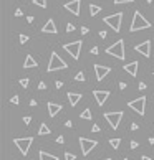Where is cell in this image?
<instances>
[{
  "label": "cell",
  "mask_w": 154,
  "mask_h": 160,
  "mask_svg": "<svg viewBox=\"0 0 154 160\" xmlns=\"http://www.w3.org/2000/svg\"><path fill=\"white\" fill-rule=\"evenodd\" d=\"M146 28H151V23L141 15V12H134L133 15V22H131V27H129V32L134 33V32H139V30H146Z\"/></svg>",
  "instance_id": "1"
},
{
  "label": "cell",
  "mask_w": 154,
  "mask_h": 160,
  "mask_svg": "<svg viewBox=\"0 0 154 160\" xmlns=\"http://www.w3.org/2000/svg\"><path fill=\"white\" fill-rule=\"evenodd\" d=\"M103 22L106 25H110L113 28V32H120L121 30V23H123V12L113 13V15H108L103 18Z\"/></svg>",
  "instance_id": "2"
},
{
  "label": "cell",
  "mask_w": 154,
  "mask_h": 160,
  "mask_svg": "<svg viewBox=\"0 0 154 160\" xmlns=\"http://www.w3.org/2000/svg\"><path fill=\"white\" fill-rule=\"evenodd\" d=\"M106 53L111 55V56L118 58V60H124L126 53H124V41L123 40H118L114 45H111L110 48H106Z\"/></svg>",
  "instance_id": "3"
},
{
  "label": "cell",
  "mask_w": 154,
  "mask_h": 160,
  "mask_svg": "<svg viewBox=\"0 0 154 160\" xmlns=\"http://www.w3.org/2000/svg\"><path fill=\"white\" fill-rule=\"evenodd\" d=\"M81 46H83V41L81 40H76V41H73V43H65V45H63V50H65L66 53L71 55L73 60H78V58H80V51H81Z\"/></svg>",
  "instance_id": "4"
},
{
  "label": "cell",
  "mask_w": 154,
  "mask_h": 160,
  "mask_svg": "<svg viewBox=\"0 0 154 160\" xmlns=\"http://www.w3.org/2000/svg\"><path fill=\"white\" fill-rule=\"evenodd\" d=\"M65 68H68V64L65 63V61L61 60L60 56H58L57 53H51V56H50V63H48V73H51V71H58V69H65Z\"/></svg>",
  "instance_id": "5"
},
{
  "label": "cell",
  "mask_w": 154,
  "mask_h": 160,
  "mask_svg": "<svg viewBox=\"0 0 154 160\" xmlns=\"http://www.w3.org/2000/svg\"><path fill=\"white\" fill-rule=\"evenodd\" d=\"M103 116H104V119L110 122V126L116 130V129L120 127V122H121V119H123L124 114L120 111V112H106V114H103Z\"/></svg>",
  "instance_id": "6"
},
{
  "label": "cell",
  "mask_w": 154,
  "mask_h": 160,
  "mask_svg": "<svg viewBox=\"0 0 154 160\" xmlns=\"http://www.w3.org/2000/svg\"><path fill=\"white\" fill-rule=\"evenodd\" d=\"M128 106L131 107L133 111H136L139 116H144V112H146V97H138V99L128 102Z\"/></svg>",
  "instance_id": "7"
},
{
  "label": "cell",
  "mask_w": 154,
  "mask_h": 160,
  "mask_svg": "<svg viewBox=\"0 0 154 160\" xmlns=\"http://www.w3.org/2000/svg\"><path fill=\"white\" fill-rule=\"evenodd\" d=\"M13 142H15V145L18 147L20 154H22V155H27V154H28V150H30V147H31L33 137H27V139H15Z\"/></svg>",
  "instance_id": "8"
},
{
  "label": "cell",
  "mask_w": 154,
  "mask_h": 160,
  "mask_svg": "<svg viewBox=\"0 0 154 160\" xmlns=\"http://www.w3.org/2000/svg\"><path fill=\"white\" fill-rule=\"evenodd\" d=\"M80 145H81V154L88 155L90 152L98 145V142L96 140H90V139H86V137H80Z\"/></svg>",
  "instance_id": "9"
},
{
  "label": "cell",
  "mask_w": 154,
  "mask_h": 160,
  "mask_svg": "<svg viewBox=\"0 0 154 160\" xmlns=\"http://www.w3.org/2000/svg\"><path fill=\"white\" fill-rule=\"evenodd\" d=\"M134 50L138 51L139 55H143V56L149 58V56H151V41H149V40H146V41H143V43L136 45V46H134Z\"/></svg>",
  "instance_id": "10"
},
{
  "label": "cell",
  "mask_w": 154,
  "mask_h": 160,
  "mask_svg": "<svg viewBox=\"0 0 154 160\" xmlns=\"http://www.w3.org/2000/svg\"><path fill=\"white\" fill-rule=\"evenodd\" d=\"M93 68H94V73H96V79H98V81H103V79H104V76H106V74H110V73H111V68H110V66L94 64Z\"/></svg>",
  "instance_id": "11"
},
{
  "label": "cell",
  "mask_w": 154,
  "mask_h": 160,
  "mask_svg": "<svg viewBox=\"0 0 154 160\" xmlns=\"http://www.w3.org/2000/svg\"><path fill=\"white\" fill-rule=\"evenodd\" d=\"M80 7H81V0H71V2L65 3V8L76 17H80Z\"/></svg>",
  "instance_id": "12"
},
{
  "label": "cell",
  "mask_w": 154,
  "mask_h": 160,
  "mask_svg": "<svg viewBox=\"0 0 154 160\" xmlns=\"http://www.w3.org/2000/svg\"><path fill=\"white\" fill-rule=\"evenodd\" d=\"M93 96L96 99V104L98 106H103L106 102V99L110 97V91H101V89H94L93 91Z\"/></svg>",
  "instance_id": "13"
},
{
  "label": "cell",
  "mask_w": 154,
  "mask_h": 160,
  "mask_svg": "<svg viewBox=\"0 0 154 160\" xmlns=\"http://www.w3.org/2000/svg\"><path fill=\"white\" fill-rule=\"evenodd\" d=\"M138 68H139V63H138V61H131V63H126V64H124V71L128 73V74H131L133 78L138 74Z\"/></svg>",
  "instance_id": "14"
},
{
  "label": "cell",
  "mask_w": 154,
  "mask_h": 160,
  "mask_svg": "<svg viewBox=\"0 0 154 160\" xmlns=\"http://www.w3.org/2000/svg\"><path fill=\"white\" fill-rule=\"evenodd\" d=\"M47 107H48V114H50V117L58 116V112H60V111L63 109L61 104H57V102H48Z\"/></svg>",
  "instance_id": "15"
},
{
  "label": "cell",
  "mask_w": 154,
  "mask_h": 160,
  "mask_svg": "<svg viewBox=\"0 0 154 160\" xmlns=\"http://www.w3.org/2000/svg\"><path fill=\"white\" fill-rule=\"evenodd\" d=\"M58 32V30H57V25H55V22H53V20H48V22L47 23H45V25H43V28H41V33H57Z\"/></svg>",
  "instance_id": "16"
},
{
  "label": "cell",
  "mask_w": 154,
  "mask_h": 160,
  "mask_svg": "<svg viewBox=\"0 0 154 160\" xmlns=\"http://www.w3.org/2000/svg\"><path fill=\"white\" fill-rule=\"evenodd\" d=\"M66 96H68V101H70V104H71L73 107L81 101V94H80V93H71L70 91V93H66Z\"/></svg>",
  "instance_id": "17"
},
{
  "label": "cell",
  "mask_w": 154,
  "mask_h": 160,
  "mask_svg": "<svg viewBox=\"0 0 154 160\" xmlns=\"http://www.w3.org/2000/svg\"><path fill=\"white\" fill-rule=\"evenodd\" d=\"M23 68H37V61L33 60V56H30V55H27L25 58V63H23Z\"/></svg>",
  "instance_id": "18"
},
{
  "label": "cell",
  "mask_w": 154,
  "mask_h": 160,
  "mask_svg": "<svg viewBox=\"0 0 154 160\" xmlns=\"http://www.w3.org/2000/svg\"><path fill=\"white\" fill-rule=\"evenodd\" d=\"M38 155H40V160H58L57 155H50L48 152H45V150H40Z\"/></svg>",
  "instance_id": "19"
},
{
  "label": "cell",
  "mask_w": 154,
  "mask_h": 160,
  "mask_svg": "<svg viewBox=\"0 0 154 160\" xmlns=\"http://www.w3.org/2000/svg\"><path fill=\"white\" fill-rule=\"evenodd\" d=\"M100 12H101V7H100V5H93V3L90 5V15H91V17L98 15Z\"/></svg>",
  "instance_id": "20"
},
{
  "label": "cell",
  "mask_w": 154,
  "mask_h": 160,
  "mask_svg": "<svg viewBox=\"0 0 154 160\" xmlns=\"http://www.w3.org/2000/svg\"><path fill=\"white\" fill-rule=\"evenodd\" d=\"M38 134L40 135H48L50 134V129H48L47 124H40V129H38Z\"/></svg>",
  "instance_id": "21"
},
{
  "label": "cell",
  "mask_w": 154,
  "mask_h": 160,
  "mask_svg": "<svg viewBox=\"0 0 154 160\" xmlns=\"http://www.w3.org/2000/svg\"><path fill=\"white\" fill-rule=\"evenodd\" d=\"M80 117H81V119H85V121H90V119H91V111H90V109H85V111H83V112H81V116H80Z\"/></svg>",
  "instance_id": "22"
},
{
  "label": "cell",
  "mask_w": 154,
  "mask_h": 160,
  "mask_svg": "<svg viewBox=\"0 0 154 160\" xmlns=\"http://www.w3.org/2000/svg\"><path fill=\"white\" fill-rule=\"evenodd\" d=\"M110 145L113 149H120V145H121V139H111L110 140Z\"/></svg>",
  "instance_id": "23"
},
{
  "label": "cell",
  "mask_w": 154,
  "mask_h": 160,
  "mask_svg": "<svg viewBox=\"0 0 154 160\" xmlns=\"http://www.w3.org/2000/svg\"><path fill=\"white\" fill-rule=\"evenodd\" d=\"M33 3L41 7V8H47V0H33Z\"/></svg>",
  "instance_id": "24"
},
{
  "label": "cell",
  "mask_w": 154,
  "mask_h": 160,
  "mask_svg": "<svg viewBox=\"0 0 154 160\" xmlns=\"http://www.w3.org/2000/svg\"><path fill=\"white\" fill-rule=\"evenodd\" d=\"M28 84H30V79L28 78H22V79H20V86H22V88H28Z\"/></svg>",
  "instance_id": "25"
},
{
  "label": "cell",
  "mask_w": 154,
  "mask_h": 160,
  "mask_svg": "<svg viewBox=\"0 0 154 160\" xmlns=\"http://www.w3.org/2000/svg\"><path fill=\"white\" fill-rule=\"evenodd\" d=\"M75 79H76V81H85V74H83V73L81 71H80V73H76V76H75Z\"/></svg>",
  "instance_id": "26"
},
{
  "label": "cell",
  "mask_w": 154,
  "mask_h": 160,
  "mask_svg": "<svg viewBox=\"0 0 154 160\" xmlns=\"http://www.w3.org/2000/svg\"><path fill=\"white\" fill-rule=\"evenodd\" d=\"M76 155H73L71 152H65V160H75Z\"/></svg>",
  "instance_id": "27"
},
{
  "label": "cell",
  "mask_w": 154,
  "mask_h": 160,
  "mask_svg": "<svg viewBox=\"0 0 154 160\" xmlns=\"http://www.w3.org/2000/svg\"><path fill=\"white\" fill-rule=\"evenodd\" d=\"M66 32L68 33L75 32V25H73V23H66Z\"/></svg>",
  "instance_id": "28"
},
{
  "label": "cell",
  "mask_w": 154,
  "mask_h": 160,
  "mask_svg": "<svg viewBox=\"0 0 154 160\" xmlns=\"http://www.w3.org/2000/svg\"><path fill=\"white\" fill-rule=\"evenodd\" d=\"M27 41H28V36H27V35H20V43L25 45Z\"/></svg>",
  "instance_id": "29"
},
{
  "label": "cell",
  "mask_w": 154,
  "mask_h": 160,
  "mask_svg": "<svg viewBox=\"0 0 154 160\" xmlns=\"http://www.w3.org/2000/svg\"><path fill=\"white\" fill-rule=\"evenodd\" d=\"M131 2H134V0H114L116 5H121V3H131Z\"/></svg>",
  "instance_id": "30"
},
{
  "label": "cell",
  "mask_w": 154,
  "mask_h": 160,
  "mask_svg": "<svg viewBox=\"0 0 154 160\" xmlns=\"http://www.w3.org/2000/svg\"><path fill=\"white\" fill-rule=\"evenodd\" d=\"M38 89H40V91H43V89H47V84H45L43 81H40V83H38Z\"/></svg>",
  "instance_id": "31"
},
{
  "label": "cell",
  "mask_w": 154,
  "mask_h": 160,
  "mask_svg": "<svg viewBox=\"0 0 154 160\" xmlns=\"http://www.w3.org/2000/svg\"><path fill=\"white\" fill-rule=\"evenodd\" d=\"M90 51H91V55H98L100 48H98V46H91V50H90Z\"/></svg>",
  "instance_id": "32"
},
{
  "label": "cell",
  "mask_w": 154,
  "mask_h": 160,
  "mask_svg": "<svg viewBox=\"0 0 154 160\" xmlns=\"http://www.w3.org/2000/svg\"><path fill=\"white\" fill-rule=\"evenodd\" d=\"M23 122H25L27 126H28V124L31 122V117H30V116H25V117H23Z\"/></svg>",
  "instance_id": "33"
},
{
  "label": "cell",
  "mask_w": 154,
  "mask_h": 160,
  "mask_svg": "<svg viewBox=\"0 0 154 160\" xmlns=\"http://www.w3.org/2000/svg\"><path fill=\"white\" fill-rule=\"evenodd\" d=\"M91 130H93V132H100V130H101V129H100V126H98V124H93Z\"/></svg>",
  "instance_id": "34"
},
{
  "label": "cell",
  "mask_w": 154,
  "mask_h": 160,
  "mask_svg": "<svg viewBox=\"0 0 154 160\" xmlns=\"http://www.w3.org/2000/svg\"><path fill=\"white\" fill-rule=\"evenodd\" d=\"M10 102H12V104H18V96H13L12 99H10Z\"/></svg>",
  "instance_id": "35"
},
{
  "label": "cell",
  "mask_w": 154,
  "mask_h": 160,
  "mask_svg": "<svg viewBox=\"0 0 154 160\" xmlns=\"http://www.w3.org/2000/svg\"><path fill=\"white\" fill-rule=\"evenodd\" d=\"M138 129H139V126H138L136 122H133V124H131V130H138Z\"/></svg>",
  "instance_id": "36"
},
{
  "label": "cell",
  "mask_w": 154,
  "mask_h": 160,
  "mask_svg": "<svg viewBox=\"0 0 154 160\" xmlns=\"http://www.w3.org/2000/svg\"><path fill=\"white\" fill-rule=\"evenodd\" d=\"M138 142H136V140H131V149H138Z\"/></svg>",
  "instance_id": "37"
},
{
  "label": "cell",
  "mask_w": 154,
  "mask_h": 160,
  "mask_svg": "<svg viewBox=\"0 0 154 160\" xmlns=\"http://www.w3.org/2000/svg\"><path fill=\"white\" fill-rule=\"evenodd\" d=\"M139 89H141V91H144V89H146V83H139Z\"/></svg>",
  "instance_id": "38"
},
{
  "label": "cell",
  "mask_w": 154,
  "mask_h": 160,
  "mask_svg": "<svg viewBox=\"0 0 154 160\" xmlns=\"http://www.w3.org/2000/svg\"><path fill=\"white\" fill-rule=\"evenodd\" d=\"M23 15V13H22V10H20V8H17L15 10V17H22Z\"/></svg>",
  "instance_id": "39"
},
{
  "label": "cell",
  "mask_w": 154,
  "mask_h": 160,
  "mask_svg": "<svg viewBox=\"0 0 154 160\" xmlns=\"http://www.w3.org/2000/svg\"><path fill=\"white\" fill-rule=\"evenodd\" d=\"M88 32H90V30H88V27H81V33H83V35H86Z\"/></svg>",
  "instance_id": "40"
},
{
  "label": "cell",
  "mask_w": 154,
  "mask_h": 160,
  "mask_svg": "<svg viewBox=\"0 0 154 160\" xmlns=\"http://www.w3.org/2000/svg\"><path fill=\"white\" fill-rule=\"evenodd\" d=\"M100 36H101V38H106L108 35H106V32H104V30H101V32H100Z\"/></svg>",
  "instance_id": "41"
},
{
  "label": "cell",
  "mask_w": 154,
  "mask_h": 160,
  "mask_svg": "<svg viewBox=\"0 0 154 160\" xmlns=\"http://www.w3.org/2000/svg\"><path fill=\"white\" fill-rule=\"evenodd\" d=\"M57 144H63V135H58V139H57Z\"/></svg>",
  "instance_id": "42"
},
{
  "label": "cell",
  "mask_w": 154,
  "mask_h": 160,
  "mask_svg": "<svg viewBox=\"0 0 154 160\" xmlns=\"http://www.w3.org/2000/svg\"><path fill=\"white\" fill-rule=\"evenodd\" d=\"M30 106H31V107H35V106H37V101L31 99V101H30Z\"/></svg>",
  "instance_id": "43"
},
{
  "label": "cell",
  "mask_w": 154,
  "mask_h": 160,
  "mask_svg": "<svg viewBox=\"0 0 154 160\" xmlns=\"http://www.w3.org/2000/svg\"><path fill=\"white\" fill-rule=\"evenodd\" d=\"M65 126H66V127H71V126H73V122H71V121H66Z\"/></svg>",
  "instance_id": "44"
},
{
  "label": "cell",
  "mask_w": 154,
  "mask_h": 160,
  "mask_svg": "<svg viewBox=\"0 0 154 160\" xmlns=\"http://www.w3.org/2000/svg\"><path fill=\"white\" fill-rule=\"evenodd\" d=\"M126 86H128L126 83H120V88H121V89H126Z\"/></svg>",
  "instance_id": "45"
},
{
  "label": "cell",
  "mask_w": 154,
  "mask_h": 160,
  "mask_svg": "<svg viewBox=\"0 0 154 160\" xmlns=\"http://www.w3.org/2000/svg\"><path fill=\"white\" fill-rule=\"evenodd\" d=\"M55 86H57V88H61V86H63V83H61V81H57V84H55Z\"/></svg>",
  "instance_id": "46"
},
{
  "label": "cell",
  "mask_w": 154,
  "mask_h": 160,
  "mask_svg": "<svg viewBox=\"0 0 154 160\" xmlns=\"http://www.w3.org/2000/svg\"><path fill=\"white\" fill-rule=\"evenodd\" d=\"M148 142H149L151 145H154V137H149V140H148Z\"/></svg>",
  "instance_id": "47"
},
{
  "label": "cell",
  "mask_w": 154,
  "mask_h": 160,
  "mask_svg": "<svg viewBox=\"0 0 154 160\" xmlns=\"http://www.w3.org/2000/svg\"><path fill=\"white\" fill-rule=\"evenodd\" d=\"M141 160H151V157H148V155H143Z\"/></svg>",
  "instance_id": "48"
},
{
  "label": "cell",
  "mask_w": 154,
  "mask_h": 160,
  "mask_svg": "<svg viewBox=\"0 0 154 160\" xmlns=\"http://www.w3.org/2000/svg\"><path fill=\"white\" fill-rule=\"evenodd\" d=\"M146 2H148V3H152V0H146Z\"/></svg>",
  "instance_id": "49"
},
{
  "label": "cell",
  "mask_w": 154,
  "mask_h": 160,
  "mask_svg": "<svg viewBox=\"0 0 154 160\" xmlns=\"http://www.w3.org/2000/svg\"><path fill=\"white\" fill-rule=\"evenodd\" d=\"M103 160H111V158H103Z\"/></svg>",
  "instance_id": "50"
},
{
  "label": "cell",
  "mask_w": 154,
  "mask_h": 160,
  "mask_svg": "<svg viewBox=\"0 0 154 160\" xmlns=\"http://www.w3.org/2000/svg\"><path fill=\"white\" fill-rule=\"evenodd\" d=\"M152 76H154V73H152Z\"/></svg>",
  "instance_id": "51"
},
{
  "label": "cell",
  "mask_w": 154,
  "mask_h": 160,
  "mask_svg": "<svg viewBox=\"0 0 154 160\" xmlns=\"http://www.w3.org/2000/svg\"><path fill=\"white\" fill-rule=\"evenodd\" d=\"M124 160H128V158H124Z\"/></svg>",
  "instance_id": "52"
}]
</instances>
